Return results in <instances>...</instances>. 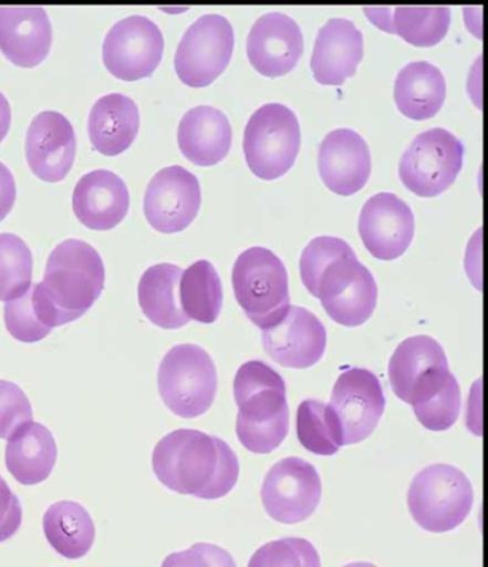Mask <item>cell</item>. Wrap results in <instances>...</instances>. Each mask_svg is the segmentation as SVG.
Returning <instances> with one entry per match:
<instances>
[{
  "mask_svg": "<svg viewBox=\"0 0 488 567\" xmlns=\"http://www.w3.org/2000/svg\"><path fill=\"white\" fill-rule=\"evenodd\" d=\"M155 476L179 495L217 501L237 486V454L224 440L199 430L179 429L156 444Z\"/></svg>",
  "mask_w": 488,
  "mask_h": 567,
  "instance_id": "cell-1",
  "label": "cell"
},
{
  "mask_svg": "<svg viewBox=\"0 0 488 567\" xmlns=\"http://www.w3.org/2000/svg\"><path fill=\"white\" fill-rule=\"evenodd\" d=\"M233 398L238 405L237 436L242 446L256 454L280 447L290 432L284 379L263 361H248L237 371Z\"/></svg>",
  "mask_w": 488,
  "mask_h": 567,
  "instance_id": "cell-2",
  "label": "cell"
},
{
  "mask_svg": "<svg viewBox=\"0 0 488 567\" xmlns=\"http://www.w3.org/2000/svg\"><path fill=\"white\" fill-rule=\"evenodd\" d=\"M55 317L56 327L81 319L105 287L104 261L91 244L65 239L48 258L45 277L38 284Z\"/></svg>",
  "mask_w": 488,
  "mask_h": 567,
  "instance_id": "cell-3",
  "label": "cell"
},
{
  "mask_svg": "<svg viewBox=\"0 0 488 567\" xmlns=\"http://www.w3.org/2000/svg\"><path fill=\"white\" fill-rule=\"evenodd\" d=\"M232 286L239 307L262 331L277 326L290 310L287 268L268 248H248L237 258Z\"/></svg>",
  "mask_w": 488,
  "mask_h": 567,
  "instance_id": "cell-4",
  "label": "cell"
},
{
  "mask_svg": "<svg viewBox=\"0 0 488 567\" xmlns=\"http://www.w3.org/2000/svg\"><path fill=\"white\" fill-rule=\"evenodd\" d=\"M408 511L422 529L446 533L470 515L475 492L460 468L433 464L419 472L408 488Z\"/></svg>",
  "mask_w": 488,
  "mask_h": 567,
  "instance_id": "cell-5",
  "label": "cell"
},
{
  "mask_svg": "<svg viewBox=\"0 0 488 567\" xmlns=\"http://www.w3.org/2000/svg\"><path fill=\"white\" fill-rule=\"evenodd\" d=\"M217 389V367L203 347L175 346L160 361V399L180 419H195L207 413L212 408Z\"/></svg>",
  "mask_w": 488,
  "mask_h": 567,
  "instance_id": "cell-6",
  "label": "cell"
},
{
  "mask_svg": "<svg viewBox=\"0 0 488 567\" xmlns=\"http://www.w3.org/2000/svg\"><path fill=\"white\" fill-rule=\"evenodd\" d=\"M301 146V128L294 111L267 104L253 112L243 134V154L256 177L274 181L294 166Z\"/></svg>",
  "mask_w": 488,
  "mask_h": 567,
  "instance_id": "cell-7",
  "label": "cell"
},
{
  "mask_svg": "<svg viewBox=\"0 0 488 567\" xmlns=\"http://www.w3.org/2000/svg\"><path fill=\"white\" fill-rule=\"evenodd\" d=\"M465 145L451 132L433 128L414 138L399 161L404 187L423 198L437 197L451 187L463 168Z\"/></svg>",
  "mask_w": 488,
  "mask_h": 567,
  "instance_id": "cell-8",
  "label": "cell"
},
{
  "mask_svg": "<svg viewBox=\"0 0 488 567\" xmlns=\"http://www.w3.org/2000/svg\"><path fill=\"white\" fill-rule=\"evenodd\" d=\"M233 43L232 24L221 14H204L180 39L175 71L185 85L205 87L221 76L231 62Z\"/></svg>",
  "mask_w": 488,
  "mask_h": 567,
  "instance_id": "cell-9",
  "label": "cell"
},
{
  "mask_svg": "<svg viewBox=\"0 0 488 567\" xmlns=\"http://www.w3.org/2000/svg\"><path fill=\"white\" fill-rule=\"evenodd\" d=\"M316 298L330 319L344 327L367 322L377 307L378 288L373 274L357 256L339 258L322 271Z\"/></svg>",
  "mask_w": 488,
  "mask_h": 567,
  "instance_id": "cell-10",
  "label": "cell"
},
{
  "mask_svg": "<svg viewBox=\"0 0 488 567\" xmlns=\"http://www.w3.org/2000/svg\"><path fill=\"white\" fill-rule=\"evenodd\" d=\"M164 48L158 24L134 14L116 22L107 32L102 60L111 75L134 82L153 75L163 61Z\"/></svg>",
  "mask_w": 488,
  "mask_h": 567,
  "instance_id": "cell-11",
  "label": "cell"
},
{
  "mask_svg": "<svg viewBox=\"0 0 488 567\" xmlns=\"http://www.w3.org/2000/svg\"><path fill=\"white\" fill-rule=\"evenodd\" d=\"M319 472L300 457H287L267 473L261 488L262 506L271 519L295 525L314 515L320 505Z\"/></svg>",
  "mask_w": 488,
  "mask_h": 567,
  "instance_id": "cell-12",
  "label": "cell"
},
{
  "mask_svg": "<svg viewBox=\"0 0 488 567\" xmlns=\"http://www.w3.org/2000/svg\"><path fill=\"white\" fill-rule=\"evenodd\" d=\"M201 203L198 178L183 166H168L156 173L146 187V221L163 234L184 231L197 218Z\"/></svg>",
  "mask_w": 488,
  "mask_h": 567,
  "instance_id": "cell-13",
  "label": "cell"
},
{
  "mask_svg": "<svg viewBox=\"0 0 488 567\" xmlns=\"http://www.w3.org/2000/svg\"><path fill=\"white\" fill-rule=\"evenodd\" d=\"M329 405L340 420L344 446L364 442L385 412L383 385L373 371L349 369L336 380Z\"/></svg>",
  "mask_w": 488,
  "mask_h": 567,
  "instance_id": "cell-14",
  "label": "cell"
},
{
  "mask_svg": "<svg viewBox=\"0 0 488 567\" xmlns=\"http://www.w3.org/2000/svg\"><path fill=\"white\" fill-rule=\"evenodd\" d=\"M360 236L377 260L393 261L412 246L416 221L407 203L392 193H380L360 214Z\"/></svg>",
  "mask_w": 488,
  "mask_h": 567,
  "instance_id": "cell-15",
  "label": "cell"
},
{
  "mask_svg": "<svg viewBox=\"0 0 488 567\" xmlns=\"http://www.w3.org/2000/svg\"><path fill=\"white\" fill-rule=\"evenodd\" d=\"M262 346L277 364L287 369H310L325 353L326 330L310 310L291 306L284 319L262 331Z\"/></svg>",
  "mask_w": 488,
  "mask_h": 567,
  "instance_id": "cell-16",
  "label": "cell"
},
{
  "mask_svg": "<svg viewBox=\"0 0 488 567\" xmlns=\"http://www.w3.org/2000/svg\"><path fill=\"white\" fill-rule=\"evenodd\" d=\"M248 60L267 78H280L297 66L304 53V37L294 19L281 12L263 14L252 24L247 41Z\"/></svg>",
  "mask_w": 488,
  "mask_h": 567,
  "instance_id": "cell-17",
  "label": "cell"
},
{
  "mask_svg": "<svg viewBox=\"0 0 488 567\" xmlns=\"http://www.w3.org/2000/svg\"><path fill=\"white\" fill-rule=\"evenodd\" d=\"M76 156V135L65 115L43 111L27 134L29 168L45 183H60L71 173Z\"/></svg>",
  "mask_w": 488,
  "mask_h": 567,
  "instance_id": "cell-18",
  "label": "cell"
},
{
  "mask_svg": "<svg viewBox=\"0 0 488 567\" xmlns=\"http://www.w3.org/2000/svg\"><path fill=\"white\" fill-rule=\"evenodd\" d=\"M319 169L322 183L334 194L343 197L357 194L371 175L367 142L353 130L330 132L320 145Z\"/></svg>",
  "mask_w": 488,
  "mask_h": 567,
  "instance_id": "cell-19",
  "label": "cell"
},
{
  "mask_svg": "<svg viewBox=\"0 0 488 567\" xmlns=\"http://www.w3.org/2000/svg\"><path fill=\"white\" fill-rule=\"evenodd\" d=\"M129 205L128 187L112 171H92L73 189V213L82 225L95 231H110L124 221Z\"/></svg>",
  "mask_w": 488,
  "mask_h": 567,
  "instance_id": "cell-20",
  "label": "cell"
},
{
  "mask_svg": "<svg viewBox=\"0 0 488 567\" xmlns=\"http://www.w3.org/2000/svg\"><path fill=\"white\" fill-rule=\"evenodd\" d=\"M364 58V37L354 22L334 18L320 29L311 71L321 85L341 86L354 76Z\"/></svg>",
  "mask_w": 488,
  "mask_h": 567,
  "instance_id": "cell-21",
  "label": "cell"
},
{
  "mask_svg": "<svg viewBox=\"0 0 488 567\" xmlns=\"http://www.w3.org/2000/svg\"><path fill=\"white\" fill-rule=\"evenodd\" d=\"M52 24L39 7L0 8V51L19 68H35L52 47Z\"/></svg>",
  "mask_w": 488,
  "mask_h": 567,
  "instance_id": "cell-22",
  "label": "cell"
},
{
  "mask_svg": "<svg viewBox=\"0 0 488 567\" xmlns=\"http://www.w3.org/2000/svg\"><path fill=\"white\" fill-rule=\"evenodd\" d=\"M180 153L198 166H212L226 159L232 145L231 124L212 106L193 107L178 126Z\"/></svg>",
  "mask_w": 488,
  "mask_h": 567,
  "instance_id": "cell-23",
  "label": "cell"
},
{
  "mask_svg": "<svg viewBox=\"0 0 488 567\" xmlns=\"http://www.w3.org/2000/svg\"><path fill=\"white\" fill-rule=\"evenodd\" d=\"M139 125V110L135 102L122 94H110L92 106L87 131L97 153L118 156L134 144Z\"/></svg>",
  "mask_w": 488,
  "mask_h": 567,
  "instance_id": "cell-24",
  "label": "cell"
},
{
  "mask_svg": "<svg viewBox=\"0 0 488 567\" xmlns=\"http://www.w3.org/2000/svg\"><path fill=\"white\" fill-rule=\"evenodd\" d=\"M58 458L55 437L41 423L22 425L9 439L4 463L14 481L24 486L39 485L48 481Z\"/></svg>",
  "mask_w": 488,
  "mask_h": 567,
  "instance_id": "cell-25",
  "label": "cell"
},
{
  "mask_svg": "<svg viewBox=\"0 0 488 567\" xmlns=\"http://www.w3.org/2000/svg\"><path fill=\"white\" fill-rule=\"evenodd\" d=\"M364 12L384 32L419 48L438 45L451 23V11L447 7L365 8Z\"/></svg>",
  "mask_w": 488,
  "mask_h": 567,
  "instance_id": "cell-26",
  "label": "cell"
},
{
  "mask_svg": "<svg viewBox=\"0 0 488 567\" xmlns=\"http://www.w3.org/2000/svg\"><path fill=\"white\" fill-rule=\"evenodd\" d=\"M446 78L426 61L405 65L397 75L394 100L398 111L413 121H426L440 112L446 101Z\"/></svg>",
  "mask_w": 488,
  "mask_h": 567,
  "instance_id": "cell-27",
  "label": "cell"
},
{
  "mask_svg": "<svg viewBox=\"0 0 488 567\" xmlns=\"http://www.w3.org/2000/svg\"><path fill=\"white\" fill-rule=\"evenodd\" d=\"M183 270L174 264H156L141 277L138 300L143 312L153 324L164 330H178L187 326L179 301Z\"/></svg>",
  "mask_w": 488,
  "mask_h": 567,
  "instance_id": "cell-28",
  "label": "cell"
},
{
  "mask_svg": "<svg viewBox=\"0 0 488 567\" xmlns=\"http://www.w3.org/2000/svg\"><path fill=\"white\" fill-rule=\"evenodd\" d=\"M43 532L52 549L71 560L90 554L95 544L94 520L76 502L53 503L43 516Z\"/></svg>",
  "mask_w": 488,
  "mask_h": 567,
  "instance_id": "cell-29",
  "label": "cell"
},
{
  "mask_svg": "<svg viewBox=\"0 0 488 567\" xmlns=\"http://www.w3.org/2000/svg\"><path fill=\"white\" fill-rule=\"evenodd\" d=\"M448 365L446 353L436 340L428 336L409 337L394 351L388 365L390 384L394 394L404 403L417 381L436 367Z\"/></svg>",
  "mask_w": 488,
  "mask_h": 567,
  "instance_id": "cell-30",
  "label": "cell"
},
{
  "mask_svg": "<svg viewBox=\"0 0 488 567\" xmlns=\"http://www.w3.org/2000/svg\"><path fill=\"white\" fill-rule=\"evenodd\" d=\"M179 301L189 320L212 324L221 315L224 291L221 278L209 261H197L183 271Z\"/></svg>",
  "mask_w": 488,
  "mask_h": 567,
  "instance_id": "cell-31",
  "label": "cell"
},
{
  "mask_svg": "<svg viewBox=\"0 0 488 567\" xmlns=\"http://www.w3.org/2000/svg\"><path fill=\"white\" fill-rule=\"evenodd\" d=\"M297 437L316 456H334L344 446L343 429L334 410L320 400H305L297 410Z\"/></svg>",
  "mask_w": 488,
  "mask_h": 567,
  "instance_id": "cell-32",
  "label": "cell"
},
{
  "mask_svg": "<svg viewBox=\"0 0 488 567\" xmlns=\"http://www.w3.org/2000/svg\"><path fill=\"white\" fill-rule=\"evenodd\" d=\"M4 326L9 334L21 343H38L55 329V317L45 297L33 284L23 296L4 306Z\"/></svg>",
  "mask_w": 488,
  "mask_h": 567,
  "instance_id": "cell-33",
  "label": "cell"
},
{
  "mask_svg": "<svg viewBox=\"0 0 488 567\" xmlns=\"http://www.w3.org/2000/svg\"><path fill=\"white\" fill-rule=\"evenodd\" d=\"M31 248L14 234H0V301H12L32 286Z\"/></svg>",
  "mask_w": 488,
  "mask_h": 567,
  "instance_id": "cell-34",
  "label": "cell"
},
{
  "mask_svg": "<svg viewBox=\"0 0 488 567\" xmlns=\"http://www.w3.org/2000/svg\"><path fill=\"white\" fill-rule=\"evenodd\" d=\"M248 567H321L319 551L301 537L270 542L252 555Z\"/></svg>",
  "mask_w": 488,
  "mask_h": 567,
  "instance_id": "cell-35",
  "label": "cell"
},
{
  "mask_svg": "<svg viewBox=\"0 0 488 567\" xmlns=\"http://www.w3.org/2000/svg\"><path fill=\"white\" fill-rule=\"evenodd\" d=\"M413 409L423 427L432 430V432H444V430L453 427L461 410L460 384L451 374L436 394H433L426 402L413 405Z\"/></svg>",
  "mask_w": 488,
  "mask_h": 567,
  "instance_id": "cell-36",
  "label": "cell"
},
{
  "mask_svg": "<svg viewBox=\"0 0 488 567\" xmlns=\"http://www.w3.org/2000/svg\"><path fill=\"white\" fill-rule=\"evenodd\" d=\"M355 256L354 249L335 237H316L302 251L300 261L301 280L312 296L316 295V287L322 271L330 262L339 258Z\"/></svg>",
  "mask_w": 488,
  "mask_h": 567,
  "instance_id": "cell-37",
  "label": "cell"
},
{
  "mask_svg": "<svg viewBox=\"0 0 488 567\" xmlns=\"http://www.w3.org/2000/svg\"><path fill=\"white\" fill-rule=\"evenodd\" d=\"M32 419V404L24 391L11 381L0 380V439H11Z\"/></svg>",
  "mask_w": 488,
  "mask_h": 567,
  "instance_id": "cell-38",
  "label": "cell"
},
{
  "mask_svg": "<svg viewBox=\"0 0 488 567\" xmlns=\"http://www.w3.org/2000/svg\"><path fill=\"white\" fill-rule=\"evenodd\" d=\"M160 567H237L229 551L211 544H197L170 554Z\"/></svg>",
  "mask_w": 488,
  "mask_h": 567,
  "instance_id": "cell-39",
  "label": "cell"
},
{
  "mask_svg": "<svg viewBox=\"0 0 488 567\" xmlns=\"http://www.w3.org/2000/svg\"><path fill=\"white\" fill-rule=\"evenodd\" d=\"M22 505L9 487L7 481L0 476V544L11 539L21 529Z\"/></svg>",
  "mask_w": 488,
  "mask_h": 567,
  "instance_id": "cell-40",
  "label": "cell"
},
{
  "mask_svg": "<svg viewBox=\"0 0 488 567\" xmlns=\"http://www.w3.org/2000/svg\"><path fill=\"white\" fill-rule=\"evenodd\" d=\"M17 202V183L7 165L0 163V221L8 217Z\"/></svg>",
  "mask_w": 488,
  "mask_h": 567,
  "instance_id": "cell-41",
  "label": "cell"
},
{
  "mask_svg": "<svg viewBox=\"0 0 488 567\" xmlns=\"http://www.w3.org/2000/svg\"><path fill=\"white\" fill-rule=\"evenodd\" d=\"M12 124V110L11 104L7 100V96L0 92V144L7 138L9 130Z\"/></svg>",
  "mask_w": 488,
  "mask_h": 567,
  "instance_id": "cell-42",
  "label": "cell"
},
{
  "mask_svg": "<svg viewBox=\"0 0 488 567\" xmlns=\"http://www.w3.org/2000/svg\"><path fill=\"white\" fill-rule=\"evenodd\" d=\"M343 567H378L373 564H367V561H355V564L345 565Z\"/></svg>",
  "mask_w": 488,
  "mask_h": 567,
  "instance_id": "cell-43",
  "label": "cell"
}]
</instances>
